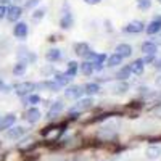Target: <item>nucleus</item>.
Returning a JSON list of instances; mask_svg holds the SVG:
<instances>
[{"instance_id":"nucleus-11","label":"nucleus","mask_w":161,"mask_h":161,"mask_svg":"<svg viewBox=\"0 0 161 161\" xmlns=\"http://www.w3.org/2000/svg\"><path fill=\"white\" fill-rule=\"evenodd\" d=\"M90 52V47L87 45V44H84V42H79V44H76L74 45V53L77 57H84L86 58V55Z\"/></svg>"},{"instance_id":"nucleus-7","label":"nucleus","mask_w":161,"mask_h":161,"mask_svg":"<svg viewBox=\"0 0 161 161\" xmlns=\"http://www.w3.org/2000/svg\"><path fill=\"white\" fill-rule=\"evenodd\" d=\"M15 121H16V116L13 114V113L3 116V119H0V130H7V129H10L13 124H15Z\"/></svg>"},{"instance_id":"nucleus-24","label":"nucleus","mask_w":161,"mask_h":161,"mask_svg":"<svg viewBox=\"0 0 161 161\" xmlns=\"http://www.w3.org/2000/svg\"><path fill=\"white\" fill-rule=\"evenodd\" d=\"M121 61H123V58H121L118 53H114V55H111L110 58H108V66H111V68H114V66H118V64H121Z\"/></svg>"},{"instance_id":"nucleus-5","label":"nucleus","mask_w":161,"mask_h":161,"mask_svg":"<svg viewBox=\"0 0 161 161\" xmlns=\"http://www.w3.org/2000/svg\"><path fill=\"white\" fill-rule=\"evenodd\" d=\"M24 119L28 121V123H31V124L37 123V121L40 119V111H39V108H29V110H26Z\"/></svg>"},{"instance_id":"nucleus-20","label":"nucleus","mask_w":161,"mask_h":161,"mask_svg":"<svg viewBox=\"0 0 161 161\" xmlns=\"http://www.w3.org/2000/svg\"><path fill=\"white\" fill-rule=\"evenodd\" d=\"M60 57H61V53H60L58 48H50V50L45 53V58H47L48 61H57Z\"/></svg>"},{"instance_id":"nucleus-30","label":"nucleus","mask_w":161,"mask_h":161,"mask_svg":"<svg viewBox=\"0 0 161 161\" xmlns=\"http://www.w3.org/2000/svg\"><path fill=\"white\" fill-rule=\"evenodd\" d=\"M28 103L29 105H37V103H40V97L39 95H29L28 97Z\"/></svg>"},{"instance_id":"nucleus-17","label":"nucleus","mask_w":161,"mask_h":161,"mask_svg":"<svg viewBox=\"0 0 161 161\" xmlns=\"http://www.w3.org/2000/svg\"><path fill=\"white\" fill-rule=\"evenodd\" d=\"M142 52L147 55H155L156 53V44L155 42H143L142 44Z\"/></svg>"},{"instance_id":"nucleus-28","label":"nucleus","mask_w":161,"mask_h":161,"mask_svg":"<svg viewBox=\"0 0 161 161\" xmlns=\"http://www.w3.org/2000/svg\"><path fill=\"white\" fill-rule=\"evenodd\" d=\"M44 15H45V11H44V10H36V11H34V15H32V19H34V21L42 19Z\"/></svg>"},{"instance_id":"nucleus-27","label":"nucleus","mask_w":161,"mask_h":161,"mask_svg":"<svg viewBox=\"0 0 161 161\" xmlns=\"http://www.w3.org/2000/svg\"><path fill=\"white\" fill-rule=\"evenodd\" d=\"M150 5H152L150 0H137V7H139L140 10H148Z\"/></svg>"},{"instance_id":"nucleus-34","label":"nucleus","mask_w":161,"mask_h":161,"mask_svg":"<svg viewBox=\"0 0 161 161\" xmlns=\"http://www.w3.org/2000/svg\"><path fill=\"white\" fill-rule=\"evenodd\" d=\"M5 15H7V8H5L3 5H0V19H2Z\"/></svg>"},{"instance_id":"nucleus-25","label":"nucleus","mask_w":161,"mask_h":161,"mask_svg":"<svg viewBox=\"0 0 161 161\" xmlns=\"http://www.w3.org/2000/svg\"><path fill=\"white\" fill-rule=\"evenodd\" d=\"M129 74H130V68H129V66H126V68H123V69L118 73V77H119L121 80H124V79L129 77Z\"/></svg>"},{"instance_id":"nucleus-31","label":"nucleus","mask_w":161,"mask_h":161,"mask_svg":"<svg viewBox=\"0 0 161 161\" xmlns=\"http://www.w3.org/2000/svg\"><path fill=\"white\" fill-rule=\"evenodd\" d=\"M152 113H153L156 118H159V119H161V105H156L155 108L152 110Z\"/></svg>"},{"instance_id":"nucleus-29","label":"nucleus","mask_w":161,"mask_h":161,"mask_svg":"<svg viewBox=\"0 0 161 161\" xmlns=\"http://www.w3.org/2000/svg\"><path fill=\"white\" fill-rule=\"evenodd\" d=\"M111 116V113H105V114H98L97 118H93V119H90V123H98V121H103V119H106V118H110Z\"/></svg>"},{"instance_id":"nucleus-14","label":"nucleus","mask_w":161,"mask_h":161,"mask_svg":"<svg viewBox=\"0 0 161 161\" xmlns=\"http://www.w3.org/2000/svg\"><path fill=\"white\" fill-rule=\"evenodd\" d=\"M69 80H71V77L68 76V74H63V73H57L55 74V82L60 86V87H64V86H68L69 84Z\"/></svg>"},{"instance_id":"nucleus-6","label":"nucleus","mask_w":161,"mask_h":161,"mask_svg":"<svg viewBox=\"0 0 161 161\" xmlns=\"http://www.w3.org/2000/svg\"><path fill=\"white\" fill-rule=\"evenodd\" d=\"M21 15H23V10H21V7H10L8 10H7V18H8V21H16V19H19L21 18Z\"/></svg>"},{"instance_id":"nucleus-36","label":"nucleus","mask_w":161,"mask_h":161,"mask_svg":"<svg viewBox=\"0 0 161 161\" xmlns=\"http://www.w3.org/2000/svg\"><path fill=\"white\" fill-rule=\"evenodd\" d=\"M153 66H155V68H158V69H161V60H158V61H156Z\"/></svg>"},{"instance_id":"nucleus-16","label":"nucleus","mask_w":161,"mask_h":161,"mask_svg":"<svg viewBox=\"0 0 161 161\" xmlns=\"http://www.w3.org/2000/svg\"><path fill=\"white\" fill-rule=\"evenodd\" d=\"M92 100L90 98H86V100H80V102H77V105L74 106V108H73V113L74 111H82V110H87V108H90V106H92Z\"/></svg>"},{"instance_id":"nucleus-1","label":"nucleus","mask_w":161,"mask_h":161,"mask_svg":"<svg viewBox=\"0 0 161 161\" xmlns=\"http://www.w3.org/2000/svg\"><path fill=\"white\" fill-rule=\"evenodd\" d=\"M13 89H15V92L18 93V95H29V93L36 89V84L34 82H19V84H15L13 86Z\"/></svg>"},{"instance_id":"nucleus-13","label":"nucleus","mask_w":161,"mask_h":161,"mask_svg":"<svg viewBox=\"0 0 161 161\" xmlns=\"http://www.w3.org/2000/svg\"><path fill=\"white\" fill-rule=\"evenodd\" d=\"M60 26L63 29H69L71 26H73V15L66 10L64 11V15H63V18H61V21H60Z\"/></svg>"},{"instance_id":"nucleus-21","label":"nucleus","mask_w":161,"mask_h":161,"mask_svg":"<svg viewBox=\"0 0 161 161\" xmlns=\"http://www.w3.org/2000/svg\"><path fill=\"white\" fill-rule=\"evenodd\" d=\"M77 68H79V63L77 61H69L68 63V69H66V74L73 79V76L77 74Z\"/></svg>"},{"instance_id":"nucleus-8","label":"nucleus","mask_w":161,"mask_h":161,"mask_svg":"<svg viewBox=\"0 0 161 161\" xmlns=\"http://www.w3.org/2000/svg\"><path fill=\"white\" fill-rule=\"evenodd\" d=\"M159 31H161V16H156L148 26H147V34L153 36V34H158Z\"/></svg>"},{"instance_id":"nucleus-40","label":"nucleus","mask_w":161,"mask_h":161,"mask_svg":"<svg viewBox=\"0 0 161 161\" xmlns=\"http://www.w3.org/2000/svg\"><path fill=\"white\" fill-rule=\"evenodd\" d=\"M159 98H161V97H159Z\"/></svg>"},{"instance_id":"nucleus-18","label":"nucleus","mask_w":161,"mask_h":161,"mask_svg":"<svg viewBox=\"0 0 161 161\" xmlns=\"http://www.w3.org/2000/svg\"><path fill=\"white\" fill-rule=\"evenodd\" d=\"M98 90H100V87L95 82H89L84 86V93H89V95H95V93H98Z\"/></svg>"},{"instance_id":"nucleus-10","label":"nucleus","mask_w":161,"mask_h":161,"mask_svg":"<svg viewBox=\"0 0 161 161\" xmlns=\"http://www.w3.org/2000/svg\"><path fill=\"white\" fill-rule=\"evenodd\" d=\"M64 95L69 97V98H79V97L84 95V87H80V86H73V87H69L68 90L64 92Z\"/></svg>"},{"instance_id":"nucleus-38","label":"nucleus","mask_w":161,"mask_h":161,"mask_svg":"<svg viewBox=\"0 0 161 161\" xmlns=\"http://www.w3.org/2000/svg\"><path fill=\"white\" fill-rule=\"evenodd\" d=\"M2 2H10V0H2Z\"/></svg>"},{"instance_id":"nucleus-2","label":"nucleus","mask_w":161,"mask_h":161,"mask_svg":"<svg viewBox=\"0 0 161 161\" xmlns=\"http://www.w3.org/2000/svg\"><path fill=\"white\" fill-rule=\"evenodd\" d=\"M26 134V129L24 127H21V126H15V127H10L8 130H7V139H10V140H16V139H19V137H23Z\"/></svg>"},{"instance_id":"nucleus-12","label":"nucleus","mask_w":161,"mask_h":161,"mask_svg":"<svg viewBox=\"0 0 161 161\" xmlns=\"http://www.w3.org/2000/svg\"><path fill=\"white\" fill-rule=\"evenodd\" d=\"M145 155H147V158H150V159H156L161 155V148H159L158 145H150L148 148H147Z\"/></svg>"},{"instance_id":"nucleus-3","label":"nucleus","mask_w":161,"mask_h":161,"mask_svg":"<svg viewBox=\"0 0 161 161\" xmlns=\"http://www.w3.org/2000/svg\"><path fill=\"white\" fill-rule=\"evenodd\" d=\"M143 23L142 21H137V19H134V21H130L126 28H124V32H129V34H139V32H142L143 31Z\"/></svg>"},{"instance_id":"nucleus-19","label":"nucleus","mask_w":161,"mask_h":161,"mask_svg":"<svg viewBox=\"0 0 161 161\" xmlns=\"http://www.w3.org/2000/svg\"><path fill=\"white\" fill-rule=\"evenodd\" d=\"M26 68H28V61H19V63H16L15 66H13V74L19 76V74L26 73Z\"/></svg>"},{"instance_id":"nucleus-32","label":"nucleus","mask_w":161,"mask_h":161,"mask_svg":"<svg viewBox=\"0 0 161 161\" xmlns=\"http://www.w3.org/2000/svg\"><path fill=\"white\" fill-rule=\"evenodd\" d=\"M37 3H39V0H28V2H26V8H32Z\"/></svg>"},{"instance_id":"nucleus-35","label":"nucleus","mask_w":161,"mask_h":161,"mask_svg":"<svg viewBox=\"0 0 161 161\" xmlns=\"http://www.w3.org/2000/svg\"><path fill=\"white\" fill-rule=\"evenodd\" d=\"M84 2H86V3H90V5H97L100 0H84Z\"/></svg>"},{"instance_id":"nucleus-9","label":"nucleus","mask_w":161,"mask_h":161,"mask_svg":"<svg viewBox=\"0 0 161 161\" xmlns=\"http://www.w3.org/2000/svg\"><path fill=\"white\" fill-rule=\"evenodd\" d=\"M114 53H118L121 58H127V57L132 55V47L129 44H119V45H116V52Z\"/></svg>"},{"instance_id":"nucleus-22","label":"nucleus","mask_w":161,"mask_h":161,"mask_svg":"<svg viewBox=\"0 0 161 161\" xmlns=\"http://www.w3.org/2000/svg\"><path fill=\"white\" fill-rule=\"evenodd\" d=\"M80 71H82L86 76H90L93 71H95V68H93V63H90V61H84L82 64H80Z\"/></svg>"},{"instance_id":"nucleus-33","label":"nucleus","mask_w":161,"mask_h":161,"mask_svg":"<svg viewBox=\"0 0 161 161\" xmlns=\"http://www.w3.org/2000/svg\"><path fill=\"white\" fill-rule=\"evenodd\" d=\"M143 63H155V55H147V58L142 60Z\"/></svg>"},{"instance_id":"nucleus-23","label":"nucleus","mask_w":161,"mask_h":161,"mask_svg":"<svg viewBox=\"0 0 161 161\" xmlns=\"http://www.w3.org/2000/svg\"><path fill=\"white\" fill-rule=\"evenodd\" d=\"M61 110H63V103L58 100V102H55V103L52 105V108H50V111H48V116H50V118H53L57 113H60Z\"/></svg>"},{"instance_id":"nucleus-15","label":"nucleus","mask_w":161,"mask_h":161,"mask_svg":"<svg viewBox=\"0 0 161 161\" xmlns=\"http://www.w3.org/2000/svg\"><path fill=\"white\" fill-rule=\"evenodd\" d=\"M143 64H145V63L142 61V58H140V60H136V61H134V63L129 66V68H130V73L137 74V76L142 74V73H143Z\"/></svg>"},{"instance_id":"nucleus-39","label":"nucleus","mask_w":161,"mask_h":161,"mask_svg":"<svg viewBox=\"0 0 161 161\" xmlns=\"http://www.w3.org/2000/svg\"><path fill=\"white\" fill-rule=\"evenodd\" d=\"M158 2H159V3H161V0H158Z\"/></svg>"},{"instance_id":"nucleus-37","label":"nucleus","mask_w":161,"mask_h":161,"mask_svg":"<svg viewBox=\"0 0 161 161\" xmlns=\"http://www.w3.org/2000/svg\"><path fill=\"white\" fill-rule=\"evenodd\" d=\"M3 87V82H2V80H0V89H2Z\"/></svg>"},{"instance_id":"nucleus-26","label":"nucleus","mask_w":161,"mask_h":161,"mask_svg":"<svg viewBox=\"0 0 161 161\" xmlns=\"http://www.w3.org/2000/svg\"><path fill=\"white\" fill-rule=\"evenodd\" d=\"M44 86H45L48 90H53V92H57V90H60V89H61V87L55 82V80H47V82H45Z\"/></svg>"},{"instance_id":"nucleus-4","label":"nucleus","mask_w":161,"mask_h":161,"mask_svg":"<svg viewBox=\"0 0 161 161\" xmlns=\"http://www.w3.org/2000/svg\"><path fill=\"white\" fill-rule=\"evenodd\" d=\"M28 32H29V28H28L26 23H18L15 26V29H13V34H15V37H18V39H26Z\"/></svg>"}]
</instances>
